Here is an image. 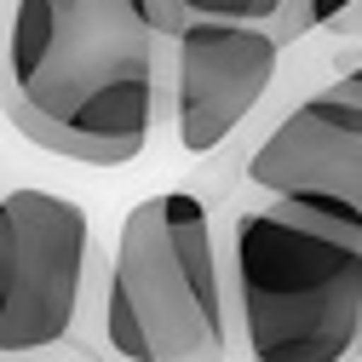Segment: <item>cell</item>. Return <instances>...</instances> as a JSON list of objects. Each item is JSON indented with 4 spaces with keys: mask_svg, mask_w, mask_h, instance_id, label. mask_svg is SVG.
Instances as JSON below:
<instances>
[{
    "mask_svg": "<svg viewBox=\"0 0 362 362\" xmlns=\"http://www.w3.org/2000/svg\"><path fill=\"white\" fill-rule=\"evenodd\" d=\"M161 104V35L144 0H18L0 110L35 150L81 167L139 161Z\"/></svg>",
    "mask_w": 362,
    "mask_h": 362,
    "instance_id": "cell-1",
    "label": "cell"
},
{
    "mask_svg": "<svg viewBox=\"0 0 362 362\" xmlns=\"http://www.w3.org/2000/svg\"><path fill=\"white\" fill-rule=\"evenodd\" d=\"M247 185L362 224V81L334 75L322 93L293 104L247 156Z\"/></svg>",
    "mask_w": 362,
    "mask_h": 362,
    "instance_id": "cell-5",
    "label": "cell"
},
{
    "mask_svg": "<svg viewBox=\"0 0 362 362\" xmlns=\"http://www.w3.org/2000/svg\"><path fill=\"white\" fill-rule=\"evenodd\" d=\"M334 75H356V81H362V40L345 47V52H334Z\"/></svg>",
    "mask_w": 362,
    "mask_h": 362,
    "instance_id": "cell-9",
    "label": "cell"
},
{
    "mask_svg": "<svg viewBox=\"0 0 362 362\" xmlns=\"http://www.w3.org/2000/svg\"><path fill=\"white\" fill-rule=\"evenodd\" d=\"M86 264L93 224L81 202L40 185L0 196V356L52 351L69 339Z\"/></svg>",
    "mask_w": 362,
    "mask_h": 362,
    "instance_id": "cell-4",
    "label": "cell"
},
{
    "mask_svg": "<svg viewBox=\"0 0 362 362\" xmlns=\"http://www.w3.org/2000/svg\"><path fill=\"white\" fill-rule=\"evenodd\" d=\"M224 299L247 362H362V224L259 196L230 218Z\"/></svg>",
    "mask_w": 362,
    "mask_h": 362,
    "instance_id": "cell-2",
    "label": "cell"
},
{
    "mask_svg": "<svg viewBox=\"0 0 362 362\" xmlns=\"http://www.w3.org/2000/svg\"><path fill=\"white\" fill-rule=\"evenodd\" d=\"M334 35H339V40H362V0H356V6L334 23Z\"/></svg>",
    "mask_w": 362,
    "mask_h": 362,
    "instance_id": "cell-10",
    "label": "cell"
},
{
    "mask_svg": "<svg viewBox=\"0 0 362 362\" xmlns=\"http://www.w3.org/2000/svg\"><path fill=\"white\" fill-rule=\"evenodd\" d=\"M150 6V23L161 40H173L185 23L207 18V23H264V29H276L282 6L288 0H144Z\"/></svg>",
    "mask_w": 362,
    "mask_h": 362,
    "instance_id": "cell-7",
    "label": "cell"
},
{
    "mask_svg": "<svg viewBox=\"0 0 362 362\" xmlns=\"http://www.w3.org/2000/svg\"><path fill=\"white\" fill-rule=\"evenodd\" d=\"M104 339L121 362H230L224 253L202 196L161 190L121 218Z\"/></svg>",
    "mask_w": 362,
    "mask_h": 362,
    "instance_id": "cell-3",
    "label": "cell"
},
{
    "mask_svg": "<svg viewBox=\"0 0 362 362\" xmlns=\"http://www.w3.org/2000/svg\"><path fill=\"white\" fill-rule=\"evenodd\" d=\"M351 6H356V0H288L270 35H276L282 47H288V40H293V35H305V29H334Z\"/></svg>",
    "mask_w": 362,
    "mask_h": 362,
    "instance_id": "cell-8",
    "label": "cell"
},
{
    "mask_svg": "<svg viewBox=\"0 0 362 362\" xmlns=\"http://www.w3.org/2000/svg\"><path fill=\"white\" fill-rule=\"evenodd\" d=\"M282 69V40L264 23H185L173 35V127L190 156H213L259 110Z\"/></svg>",
    "mask_w": 362,
    "mask_h": 362,
    "instance_id": "cell-6",
    "label": "cell"
}]
</instances>
